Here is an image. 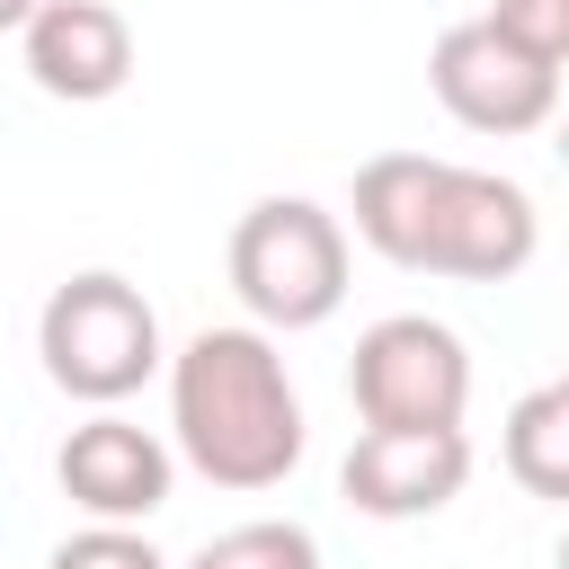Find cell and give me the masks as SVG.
Masks as SVG:
<instances>
[{
  "label": "cell",
  "mask_w": 569,
  "mask_h": 569,
  "mask_svg": "<svg viewBox=\"0 0 569 569\" xmlns=\"http://www.w3.org/2000/svg\"><path fill=\"white\" fill-rule=\"evenodd\" d=\"M53 480H62V498H71L89 525H142V516H160V507H169L178 462H169V445H160L151 427H133V418L98 409V418H80V427L62 436Z\"/></svg>",
  "instance_id": "8"
},
{
  "label": "cell",
  "mask_w": 569,
  "mask_h": 569,
  "mask_svg": "<svg viewBox=\"0 0 569 569\" xmlns=\"http://www.w3.org/2000/svg\"><path fill=\"white\" fill-rule=\"evenodd\" d=\"M44 569H169L133 525H89V533H62Z\"/></svg>",
  "instance_id": "13"
},
{
  "label": "cell",
  "mask_w": 569,
  "mask_h": 569,
  "mask_svg": "<svg viewBox=\"0 0 569 569\" xmlns=\"http://www.w3.org/2000/svg\"><path fill=\"white\" fill-rule=\"evenodd\" d=\"M356 240L409 276H453V284H507L542 249V213L516 178L462 169L436 151H373L356 169Z\"/></svg>",
  "instance_id": "1"
},
{
  "label": "cell",
  "mask_w": 569,
  "mask_h": 569,
  "mask_svg": "<svg viewBox=\"0 0 569 569\" xmlns=\"http://www.w3.org/2000/svg\"><path fill=\"white\" fill-rule=\"evenodd\" d=\"M36 356H44L53 391H71L89 409H116V400H133L160 373V311L116 267L62 276L44 293V311H36Z\"/></svg>",
  "instance_id": "3"
},
{
  "label": "cell",
  "mask_w": 569,
  "mask_h": 569,
  "mask_svg": "<svg viewBox=\"0 0 569 569\" xmlns=\"http://www.w3.org/2000/svg\"><path fill=\"white\" fill-rule=\"evenodd\" d=\"M471 480V436L462 427H365L338 462V489L356 516L373 525H409V516H436L453 507Z\"/></svg>",
  "instance_id": "7"
},
{
  "label": "cell",
  "mask_w": 569,
  "mask_h": 569,
  "mask_svg": "<svg viewBox=\"0 0 569 569\" xmlns=\"http://www.w3.org/2000/svg\"><path fill=\"white\" fill-rule=\"evenodd\" d=\"M18 62L44 98L98 107L133 80V27H124L116 0H36L18 18Z\"/></svg>",
  "instance_id": "9"
},
{
  "label": "cell",
  "mask_w": 569,
  "mask_h": 569,
  "mask_svg": "<svg viewBox=\"0 0 569 569\" xmlns=\"http://www.w3.org/2000/svg\"><path fill=\"white\" fill-rule=\"evenodd\" d=\"M427 89H436V107H445L453 124L498 133V142L551 124V107H560V71L533 62V53H516L489 18H453V27L427 44Z\"/></svg>",
  "instance_id": "6"
},
{
  "label": "cell",
  "mask_w": 569,
  "mask_h": 569,
  "mask_svg": "<svg viewBox=\"0 0 569 569\" xmlns=\"http://www.w3.org/2000/svg\"><path fill=\"white\" fill-rule=\"evenodd\" d=\"M187 569H320V542H311V525H293V516H258V525L213 533Z\"/></svg>",
  "instance_id": "11"
},
{
  "label": "cell",
  "mask_w": 569,
  "mask_h": 569,
  "mask_svg": "<svg viewBox=\"0 0 569 569\" xmlns=\"http://www.w3.org/2000/svg\"><path fill=\"white\" fill-rule=\"evenodd\" d=\"M27 9H36V0H0V27H18V18H27Z\"/></svg>",
  "instance_id": "14"
},
{
  "label": "cell",
  "mask_w": 569,
  "mask_h": 569,
  "mask_svg": "<svg viewBox=\"0 0 569 569\" xmlns=\"http://www.w3.org/2000/svg\"><path fill=\"white\" fill-rule=\"evenodd\" d=\"M480 18H489L516 53H533V62H551V71L569 62V0H489Z\"/></svg>",
  "instance_id": "12"
},
{
  "label": "cell",
  "mask_w": 569,
  "mask_h": 569,
  "mask_svg": "<svg viewBox=\"0 0 569 569\" xmlns=\"http://www.w3.org/2000/svg\"><path fill=\"white\" fill-rule=\"evenodd\" d=\"M347 391H356L365 427H462V409H471V356H462V338L445 320L391 311V320H373L356 338Z\"/></svg>",
  "instance_id": "5"
},
{
  "label": "cell",
  "mask_w": 569,
  "mask_h": 569,
  "mask_svg": "<svg viewBox=\"0 0 569 569\" xmlns=\"http://www.w3.org/2000/svg\"><path fill=\"white\" fill-rule=\"evenodd\" d=\"M231 293L249 329H320L347 302V222L311 196H258L231 222Z\"/></svg>",
  "instance_id": "4"
},
{
  "label": "cell",
  "mask_w": 569,
  "mask_h": 569,
  "mask_svg": "<svg viewBox=\"0 0 569 569\" xmlns=\"http://www.w3.org/2000/svg\"><path fill=\"white\" fill-rule=\"evenodd\" d=\"M169 365V436L213 489H276L302 462V391L267 329H196Z\"/></svg>",
  "instance_id": "2"
},
{
  "label": "cell",
  "mask_w": 569,
  "mask_h": 569,
  "mask_svg": "<svg viewBox=\"0 0 569 569\" xmlns=\"http://www.w3.org/2000/svg\"><path fill=\"white\" fill-rule=\"evenodd\" d=\"M498 462L525 498H569V382H542L507 409L498 427Z\"/></svg>",
  "instance_id": "10"
}]
</instances>
